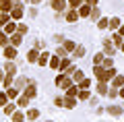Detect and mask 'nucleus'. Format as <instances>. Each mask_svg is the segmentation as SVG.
<instances>
[{"instance_id": "a18cd8bd", "label": "nucleus", "mask_w": 124, "mask_h": 122, "mask_svg": "<svg viewBox=\"0 0 124 122\" xmlns=\"http://www.w3.org/2000/svg\"><path fill=\"white\" fill-rule=\"evenodd\" d=\"M58 56H60V58H64V56H66V50H64V48H62V46H60V48H58Z\"/></svg>"}, {"instance_id": "de8ad7c7", "label": "nucleus", "mask_w": 124, "mask_h": 122, "mask_svg": "<svg viewBox=\"0 0 124 122\" xmlns=\"http://www.w3.org/2000/svg\"><path fill=\"white\" fill-rule=\"evenodd\" d=\"M118 33H120V35L124 37V25H120V27H118Z\"/></svg>"}, {"instance_id": "c85d7f7f", "label": "nucleus", "mask_w": 124, "mask_h": 122, "mask_svg": "<svg viewBox=\"0 0 124 122\" xmlns=\"http://www.w3.org/2000/svg\"><path fill=\"white\" fill-rule=\"evenodd\" d=\"M108 112L114 114V116H118V114H122V108H120V106H110V108H108Z\"/></svg>"}, {"instance_id": "37998d69", "label": "nucleus", "mask_w": 124, "mask_h": 122, "mask_svg": "<svg viewBox=\"0 0 124 122\" xmlns=\"http://www.w3.org/2000/svg\"><path fill=\"white\" fill-rule=\"evenodd\" d=\"M6 101H8V95L6 93H0V106H6Z\"/></svg>"}, {"instance_id": "f3484780", "label": "nucleus", "mask_w": 124, "mask_h": 122, "mask_svg": "<svg viewBox=\"0 0 124 122\" xmlns=\"http://www.w3.org/2000/svg\"><path fill=\"white\" fill-rule=\"evenodd\" d=\"M120 25H122V21H120L118 17H112L110 21H108V27H110V29H118Z\"/></svg>"}, {"instance_id": "79ce46f5", "label": "nucleus", "mask_w": 124, "mask_h": 122, "mask_svg": "<svg viewBox=\"0 0 124 122\" xmlns=\"http://www.w3.org/2000/svg\"><path fill=\"white\" fill-rule=\"evenodd\" d=\"M108 21H110V19H99V21H97V27H99V29H106V27H108Z\"/></svg>"}, {"instance_id": "e433bc0d", "label": "nucleus", "mask_w": 124, "mask_h": 122, "mask_svg": "<svg viewBox=\"0 0 124 122\" xmlns=\"http://www.w3.org/2000/svg\"><path fill=\"white\" fill-rule=\"evenodd\" d=\"M37 116H39V112H37V110H29V112H27V118H29V120H35Z\"/></svg>"}, {"instance_id": "dca6fc26", "label": "nucleus", "mask_w": 124, "mask_h": 122, "mask_svg": "<svg viewBox=\"0 0 124 122\" xmlns=\"http://www.w3.org/2000/svg\"><path fill=\"white\" fill-rule=\"evenodd\" d=\"M37 58H39V52L37 50H29L27 52V62H37Z\"/></svg>"}, {"instance_id": "aec40b11", "label": "nucleus", "mask_w": 124, "mask_h": 122, "mask_svg": "<svg viewBox=\"0 0 124 122\" xmlns=\"http://www.w3.org/2000/svg\"><path fill=\"white\" fill-rule=\"evenodd\" d=\"M8 44H10V37L4 33V31H0V46L4 48V46H8Z\"/></svg>"}, {"instance_id": "c756f323", "label": "nucleus", "mask_w": 124, "mask_h": 122, "mask_svg": "<svg viewBox=\"0 0 124 122\" xmlns=\"http://www.w3.org/2000/svg\"><path fill=\"white\" fill-rule=\"evenodd\" d=\"M75 56L77 58H83L85 56V46H77V48H75Z\"/></svg>"}, {"instance_id": "7ed1b4c3", "label": "nucleus", "mask_w": 124, "mask_h": 122, "mask_svg": "<svg viewBox=\"0 0 124 122\" xmlns=\"http://www.w3.org/2000/svg\"><path fill=\"white\" fill-rule=\"evenodd\" d=\"M15 56H17V48H15L13 44L4 46V58H8V60H15Z\"/></svg>"}, {"instance_id": "49530a36", "label": "nucleus", "mask_w": 124, "mask_h": 122, "mask_svg": "<svg viewBox=\"0 0 124 122\" xmlns=\"http://www.w3.org/2000/svg\"><path fill=\"white\" fill-rule=\"evenodd\" d=\"M17 31H19V33H23V35H25V33H27V25H19V27H17Z\"/></svg>"}, {"instance_id": "c03bdc74", "label": "nucleus", "mask_w": 124, "mask_h": 122, "mask_svg": "<svg viewBox=\"0 0 124 122\" xmlns=\"http://www.w3.org/2000/svg\"><path fill=\"white\" fill-rule=\"evenodd\" d=\"M13 120H15V122H21V120H23V114H21V112H15V114H13Z\"/></svg>"}, {"instance_id": "412c9836", "label": "nucleus", "mask_w": 124, "mask_h": 122, "mask_svg": "<svg viewBox=\"0 0 124 122\" xmlns=\"http://www.w3.org/2000/svg\"><path fill=\"white\" fill-rule=\"evenodd\" d=\"M68 66H70V60H68L66 56H64V58H60V66H58V70H66Z\"/></svg>"}, {"instance_id": "2f4dec72", "label": "nucleus", "mask_w": 124, "mask_h": 122, "mask_svg": "<svg viewBox=\"0 0 124 122\" xmlns=\"http://www.w3.org/2000/svg\"><path fill=\"white\" fill-rule=\"evenodd\" d=\"M68 2V6H70V8H79L81 4H83V0H66Z\"/></svg>"}, {"instance_id": "a19ab883", "label": "nucleus", "mask_w": 124, "mask_h": 122, "mask_svg": "<svg viewBox=\"0 0 124 122\" xmlns=\"http://www.w3.org/2000/svg\"><path fill=\"white\" fill-rule=\"evenodd\" d=\"M15 106H17V104H6L4 106V112L6 114H15Z\"/></svg>"}, {"instance_id": "8fccbe9b", "label": "nucleus", "mask_w": 124, "mask_h": 122, "mask_svg": "<svg viewBox=\"0 0 124 122\" xmlns=\"http://www.w3.org/2000/svg\"><path fill=\"white\" fill-rule=\"evenodd\" d=\"M118 95H120V97H124V85H122V87H120V91H118Z\"/></svg>"}, {"instance_id": "a878e982", "label": "nucleus", "mask_w": 124, "mask_h": 122, "mask_svg": "<svg viewBox=\"0 0 124 122\" xmlns=\"http://www.w3.org/2000/svg\"><path fill=\"white\" fill-rule=\"evenodd\" d=\"M17 106L27 108V106H29V97H27V95H21V97H19V101H17Z\"/></svg>"}, {"instance_id": "ea45409f", "label": "nucleus", "mask_w": 124, "mask_h": 122, "mask_svg": "<svg viewBox=\"0 0 124 122\" xmlns=\"http://www.w3.org/2000/svg\"><path fill=\"white\" fill-rule=\"evenodd\" d=\"M89 85H91V81H89V79H83V81H79V87H81V89H89Z\"/></svg>"}, {"instance_id": "2eb2a0df", "label": "nucleus", "mask_w": 124, "mask_h": 122, "mask_svg": "<svg viewBox=\"0 0 124 122\" xmlns=\"http://www.w3.org/2000/svg\"><path fill=\"white\" fill-rule=\"evenodd\" d=\"M62 48L66 50V52H75L77 44H75V41H70V39H64V41H62Z\"/></svg>"}, {"instance_id": "9b49d317", "label": "nucleus", "mask_w": 124, "mask_h": 122, "mask_svg": "<svg viewBox=\"0 0 124 122\" xmlns=\"http://www.w3.org/2000/svg\"><path fill=\"white\" fill-rule=\"evenodd\" d=\"M91 15V4H81L79 6V17H89Z\"/></svg>"}, {"instance_id": "473e14b6", "label": "nucleus", "mask_w": 124, "mask_h": 122, "mask_svg": "<svg viewBox=\"0 0 124 122\" xmlns=\"http://www.w3.org/2000/svg\"><path fill=\"white\" fill-rule=\"evenodd\" d=\"M72 77H75V81H77V83H79V81H83V73H81V70L79 68H75V73H72Z\"/></svg>"}, {"instance_id": "5701e85b", "label": "nucleus", "mask_w": 124, "mask_h": 122, "mask_svg": "<svg viewBox=\"0 0 124 122\" xmlns=\"http://www.w3.org/2000/svg\"><path fill=\"white\" fill-rule=\"evenodd\" d=\"M50 66H52V68H58V66H60V56H50Z\"/></svg>"}, {"instance_id": "7c9ffc66", "label": "nucleus", "mask_w": 124, "mask_h": 122, "mask_svg": "<svg viewBox=\"0 0 124 122\" xmlns=\"http://www.w3.org/2000/svg\"><path fill=\"white\" fill-rule=\"evenodd\" d=\"M101 66H103V68H112V66H114V62H112V56H108V58H103V62H101Z\"/></svg>"}, {"instance_id": "f8f14e48", "label": "nucleus", "mask_w": 124, "mask_h": 122, "mask_svg": "<svg viewBox=\"0 0 124 122\" xmlns=\"http://www.w3.org/2000/svg\"><path fill=\"white\" fill-rule=\"evenodd\" d=\"M15 31H17V25H15V21L10 19V21H8V23L4 25V33H6V35H13Z\"/></svg>"}, {"instance_id": "f257e3e1", "label": "nucleus", "mask_w": 124, "mask_h": 122, "mask_svg": "<svg viewBox=\"0 0 124 122\" xmlns=\"http://www.w3.org/2000/svg\"><path fill=\"white\" fill-rule=\"evenodd\" d=\"M93 73H95L97 81H103V83H108V81H112V79L116 77L114 66H112V68H103L101 64H93Z\"/></svg>"}, {"instance_id": "423d86ee", "label": "nucleus", "mask_w": 124, "mask_h": 122, "mask_svg": "<svg viewBox=\"0 0 124 122\" xmlns=\"http://www.w3.org/2000/svg\"><path fill=\"white\" fill-rule=\"evenodd\" d=\"M66 4H68L66 0H54V2H52V8L56 10V13H62V10L66 8Z\"/></svg>"}, {"instance_id": "f704fd0d", "label": "nucleus", "mask_w": 124, "mask_h": 122, "mask_svg": "<svg viewBox=\"0 0 124 122\" xmlns=\"http://www.w3.org/2000/svg\"><path fill=\"white\" fill-rule=\"evenodd\" d=\"M79 99H91V95H89L87 89H81L79 91Z\"/></svg>"}, {"instance_id": "f03ea898", "label": "nucleus", "mask_w": 124, "mask_h": 122, "mask_svg": "<svg viewBox=\"0 0 124 122\" xmlns=\"http://www.w3.org/2000/svg\"><path fill=\"white\" fill-rule=\"evenodd\" d=\"M70 85H72V81L68 79L66 73H62V74H58V77H56V87H60V89H68Z\"/></svg>"}, {"instance_id": "5fc2aeb1", "label": "nucleus", "mask_w": 124, "mask_h": 122, "mask_svg": "<svg viewBox=\"0 0 124 122\" xmlns=\"http://www.w3.org/2000/svg\"><path fill=\"white\" fill-rule=\"evenodd\" d=\"M21 122H23V120H21Z\"/></svg>"}, {"instance_id": "20e7f679", "label": "nucleus", "mask_w": 124, "mask_h": 122, "mask_svg": "<svg viewBox=\"0 0 124 122\" xmlns=\"http://www.w3.org/2000/svg\"><path fill=\"white\" fill-rule=\"evenodd\" d=\"M21 17H23V6L21 4L13 6V10H10V19H13V21H19Z\"/></svg>"}, {"instance_id": "cd10ccee", "label": "nucleus", "mask_w": 124, "mask_h": 122, "mask_svg": "<svg viewBox=\"0 0 124 122\" xmlns=\"http://www.w3.org/2000/svg\"><path fill=\"white\" fill-rule=\"evenodd\" d=\"M112 39H114V44H116V46H122V41H124V37L118 33V31H116V33L112 35Z\"/></svg>"}, {"instance_id": "4be33fe9", "label": "nucleus", "mask_w": 124, "mask_h": 122, "mask_svg": "<svg viewBox=\"0 0 124 122\" xmlns=\"http://www.w3.org/2000/svg\"><path fill=\"white\" fill-rule=\"evenodd\" d=\"M4 73L17 74V66H15V62H6V66H4Z\"/></svg>"}, {"instance_id": "ddd939ff", "label": "nucleus", "mask_w": 124, "mask_h": 122, "mask_svg": "<svg viewBox=\"0 0 124 122\" xmlns=\"http://www.w3.org/2000/svg\"><path fill=\"white\" fill-rule=\"evenodd\" d=\"M21 41H23V33H19V31H15V33L10 35V44H13V46H19Z\"/></svg>"}, {"instance_id": "b1692460", "label": "nucleus", "mask_w": 124, "mask_h": 122, "mask_svg": "<svg viewBox=\"0 0 124 122\" xmlns=\"http://www.w3.org/2000/svg\"><path fill=\"white\" fill-rule=\"evenodd\" d=\"M66 95L68 97H79V87H72V85H70V87L66 89Z\"/></svg>"}, {"instance_id": "4c0bfd02", "label": "nucleus", "mask_w": 124, "mask_h": 122, "mask_svg": "<svg viewBox=\"0 0 124 122\" xmlns=\"http://www.w3.org/2000/svg\"><path fill=\"white\" fill-rule=\"evenodd\" d=\"M13 77H15V74L6 73V77H4V87H10V83H13Z\"/></svg>"}, {"instance_id": "6ab92c4d", "label": "nucleus", "mask_w": 124, "mask_h": 122, "mask_svg": "<svg viewBox=\"0 0 124 122\" xmlns=\"http://www.w3.org/2000/svg\"><path fill=\"white\" fill-rule=\"evenodd\" d=\"M89 17H91L93 21H99V19H101V13H99L97 6H91V15H89Z\"/></svg>"}, {"instance_id": "c9c22d12", "label": "nucleus", "mask_w": 124, "mask_h": 122, "mask_svg": "<svg viewBox=\"0 0 124 122\" xmlns=\"http://www.w3.org/2000/svg\"><path fill=\"white\" fill-rule=\"evenodd\" d=\"M103 58H106L103 54H95V56H93V64H101V62H103Z\"/></svg>"}, {"instance_id": "603ef678", "label": "nucleus", "mask_w": 124, "mask_h": 122, "mask_svg": "<svg viewBox=\"0 0 124 122\" xmlns=\"http://www.w3.org/2000/svg\"><path fill=\"white\" fill-rule=\"evenodd\" d=\"M31 2H33V4H39V2H41V0H31Z\"/></svg>"}, {"instance_id": "58836bf2", "label": "nucleus", "mask_w": 124, "mask_h": 122, "mask_svg": "<svg viewBox=\"0 0 124 122\" xmlns=\"http://www.w3.org/2000/svg\"><path fill=\"white\" fill-rule=\"evenodd\" d=\"M118 91H120L118 87H112V89H108V95H110L112 99H114V97H118Z\"/></svg>"}, {"instance_id": "09e8293b", "label": "nucleus", "mask_w": 124, "mask_h": 122, "mask_svg": "<svg viewBox=\"0 0 124 122\" xmlns=\"http://www.w3.org/2000/svg\"><path fill=\"white\" fill-rule=\"evenodd\" d=\"M85 2H87V4H91V6H95V4H97V0H85Z\"/></svg>"}, {"instance_id": "9d476101", "label": "nucleus", "mask_w": 124, "mask_h": 122, "mask_svg": "<svg viewBox=\"0 0 124 122\" xmlns=\"http://www.w3.org/2000/svg\"><path fill=\"white\" fill-rule=\"evenodd\" d=\"M103 54L106 56H112L114 54V44H112L110 39H103Z\"/></svg>"}, {"instance_id": "0eeeda50", "label": "nucleus", "mask_w": 124, "mask_h": 122, "mask_svg": "<svg viewBox=\"0 0 124 122\" xmlns=\"http://www.w3.org/2000/svg\"><path fill=\"white\" fill-rule=\"evenodd\" d=\"M35 93H37V89H35V81H29V87L25 89V95L29 97V99H33V97H35Z\"/></svg>"}, {"instance_id": "3c124183", "label": "nucleus", "mask_w": 124, "mask_h": 122, "mask_svg": "<svg viewBox=\"0 0 124 122\" xmlns=\"http://www.w3.org/2000/svg\"><path fill=\"white\" fill-rule=\"evenodd\" d=\"M0 81H4V70H0Z\"/></svg>"}, {"instance_id": "1a4fd4ad", "label": "nucleus", "mask_w": 124, "mask_h": 122, "mask_svg": "<svg viewBox=\"0 0 124 122\" xmlns=\"http://www.w3.org/2000/svg\"><path fill=\"white\" fill-rule=\"evenodd\" d=\"M66 21H68V23H77V21H79V10H77V8H70V10L66 13Z\"/></svg>"}, {"instance_id": "4468645a", "label": "nucleus", "mask_w": 124, "mask_h": 122, "mask_svg": "<svg viewBox=\"0 0 124 122\" xmlns=\"http://www.w3.org/2000/svg\"><path fill=\"white\" fill-rule=\"evenodd\" d=\"M37 64H39V66H46V64H50V54H48V52L39 54V58H37Z\"/></svg>"}, {"instance_id": "864d4df0", "label": "nucleus", "mask_w": 124, "mask_h": 122, "mask_svg": "<svg viewBox=\"0 0 124 122\" xmlns=\"http://www.w3.org/2000/svg\"><path fill=\"white\" fill-rule=\"evenodd\" d=\"M120 48H122V52H124V41H122V46H120Z\"/></svg>"}, {"instance_id": "393cba45", "label": "nucleus", "mask_w": 124, "mask_h": 122, "mask_svg": "<svg viewBox=\"0 0 124 122\" xmlns=\"http://www.w3.org/2000/svg\"><path fill=\"white\" fill-rule=\"evenodd\" d=\"M8 21H10V13H2L0 10V25H6Z\"/></svg>"}, {"instance_id": "72a5a7b5", "label": "nucleus", "mask_w": 124, "mask_h": 122, "mask_svg": "<svg viewBox=\"0 0 124 122\" xmlns=\"http://www.w3.org/2000/svg\"><path fill=\"white\" fill-rule=\"evenodd\" d=\"M6 95H8L10 99H15V97H17V89L15 87H6Z\"/></svg>"}, {"instance_id": "bb28decb", "label": "nucleus", "mask_w": 124, "mask_h": 122, "mask_svg": "<svg viewBox=\"0 0 124 122\" xmlns=\"http://www.w3.org/2000/svg\"><path fill=\"white\" fill-rule=\"evenodd\" d=\"M97 93H101V95H106V93H108V85L103 83V81H99V83H97Z\"/></svg>"}, {"instance_id": "39448f33", "label": "nucleus", "mask_w": 124, "mask_h": 122, "mask_svg": "<svg viewBox=\"0 0 124 122\" xmlns=\"http://www.w3.org/2000/svg\"><path fill=\"white\" fill-rule=\"evenodd\" d=\"M77 106V97H64L62 99V104H60V108H68V110H72Z\"/></svg>"}, {"instance_id": "6e6552de", "label": "nucleus", "mask_w": 124, "mask_h": 122, "mask_svg": "<svg viewBox=\"0 0 124 122\" xmlns=\"http://www.w3.org/2000/svg\"><path fill=\"white\" fill-rule=\"evenodd\" d=\"M13 0H0V10H2V13H10V10H13Z\"/></svg>"}, {"instance_id": "a211bd4d", "label": "nucleus", "mask_w": 124, "mask_h": 122, "mask_svg": "<svg viewBox=\"0 0 124 122\" xmlns=\"http://www.w3.org/2000/svg\"><path fill=\"white\" fill-rule=\"evenodd\" d=\"M124 85V77L122 74H116L114 79H112V87H122Z\"/></svg>"}]
</instances>
